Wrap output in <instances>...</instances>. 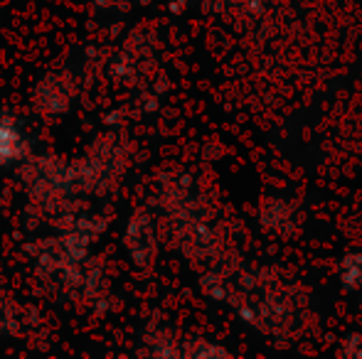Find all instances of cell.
<instances>
[{
  "label": "cell",
  "instance_id": "1",
  "mask_svg": "<svg viewBox=\"0 0 362 359\" xmlns=\"http://www.w3.org/2000/svg\"><path fill=\"white\" fill-rule=\"evenodd\" d=\"M25 155V138L15 121L0 118V165L15 163Z\"/></svg>",
  "mask_w": 362,
  "mask_h": 359
}]
</instances>
